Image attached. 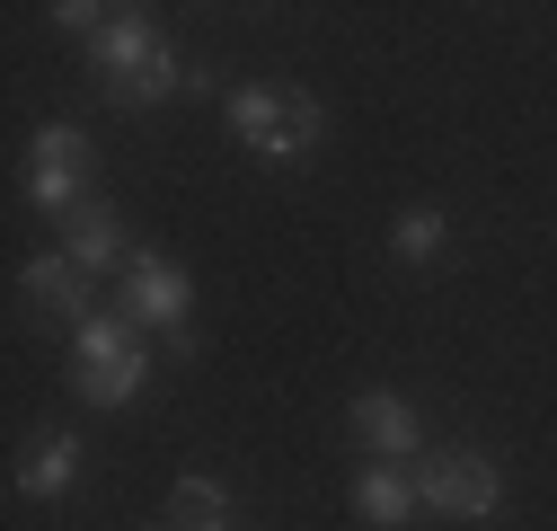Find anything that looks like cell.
<instances>
[{
    "label": "cell",
    "instance_id": "cell-1",
    "mask_svg": "<svg viewBox=\"0 0 557 531\" xmlns=\"http://www.w3.org/2000/svg\"><path fill=\"white\" fill-rule=\"evenodd\" d=\"M89 62L107 72V98H115V107H160V98H177V89H203V72H186L143 10H115V18L89 36Z\"/></svg>",
    "mask_w": 557,
    "mask_h": 531
},
{
    "label": "cell",
    "instance_id": "cell-2",
    "mask_svg": "<svg viewBox=\"0 0 557 531\" xmlns=\"http://www.w3.org/2000/svg\"><path fill=\"white\" fill-rule=\"evenodd\" d=\"M151 381V346L133 337L124 310H89L81 319V398L89 408H133Z\"/></svg>",
    "mask_w": 557,
    "mask_h": 531
},
{
    "label": "cell",
    "instance_id": "cell-3",
    "mask_svg": "<svg viewBox=\"0 0 557 531\" xmlns=\"http://www.w3.org/2000/svg\"><path fill=\"white\" fill-rule=\"evenodd\" d=\"M319 98H301V89H265V81H248V89H231V133L257 151V160H301L310 143H319Z\"/></svg>",
    "mask_w": 557,
    "mask_h": 531
},
{
    "label": "cell",
    "instance_id": "cell-4",
    "mask_svg": "<svg viewBox=\"0 0 557 531\" xmlns=\"http://www.w3.org/2000/svg\"><path fill=\"white\" fill-rule=\"evenodd\" d=\"M124 319L133 328H160L177 355H195V293H186V275L160 248H133V266H124Z\"/></svg>",
    "mask_w": 557,
    "mask_h": 531
},
{
    "label": "cell",
    "instance_id": "cell-5",
    "mask_svg": "<svg viewBox=\"0 0 557 531\" xmlns=\"http://www.w3.org/2000/svg\"><path fill=\"white\" fill-rule=\"evenodd\" d=\"M27 195L45 213H62V222H72L81 205H98V195H89V133L81 124H45L27 143Z\"/></svg>",
    "mask_w": 557,
    "mask_h": 531
},
{
    "label": "cell",
    "instance_id": "cell-6",
    "mask_svg": "<svg viewBox=\"0 0 557 531\" xmlns=\"http://www.w3.org/2000/svg\"><path fill=\"white\" fill-rule=\"evenodd\" d=\"M416 496H425V514H443V522H486V514L505 505V479H496V460L443 452V460H425V479H416Z\"/></svg>",
    "mask_w": 557,
    "mask_h": 531
},
{
    "label": "cell",
    "instance_id": "cell-7",
    "mask_svg": "<svg viewBox=\"0 0 557 531\" xmlns=\"http://www.w3.org/2000/svg\"><path fill=\"white\" fill-rule=\"evenodd\" d=\"M355 443L372 452V460H407L416 443H425V425H416V408L398 390H363L355 398Z\"/></svg>",
    "mask_w": 557,
    "mask_h": 531
},
{
    "label": "cell",
    "instance_id": "cell-8",
    "mask_svg": "<svg viewBox=\"0 0 557 531\" xmlns=\"http://www.w3.org/2000/svg\"><path fill=\"white\" fill-rule=\"evenodd\" d=\"M27 293L53 310V319H89V266L72 257V248H53V257H27Z\"/></svg>",
    "mask_w": 557,
    "mask_h": 531
},
{
    "label": "cell",
    "instance_id": "cell-9",
    "mask_svg": "<svg viewBox=\"0 0 557 531\" xmlns=\"http://www.w3.org/2000/svg\"><path fill=\"white\" fill-rule=\"evenodd\" d=\"M355 514H363L372 531H398V522H416V514H425V496L407 487V470H389V460H372V470L355 479Z\"/></svg>",
    "mask_w": 557,
    "mask_h": 531
},
{
    "label": "cell",
    "instance_id": "cell-10",
    "mask_svg": "<svg viewBox=\"0 0 557 531\" xmlns=\"http://www.w3.org/2000/svg\"><path fill=\"white\" fill-rule=\"evenodd\" d=\"M72 479H81V443L72 434H36L27 443V460H18V496H72Z\"/></svg>",
    "mask_w": 557,
    "mask_h": 531
},
{
    "label": "cell",
    "instance_id": "cell-11",
    "mask_svg": "<svg viewBox=\"0 0 557 531\" xmlns=\"http://www.w3.org/2000/svg\"><path fill=\"white\" fill-rule=\"evenodd\" d=\"M62 248H72V257L89 266V275H98V266H133V248H124V222H115L107 205H81V213H72V231H62Z\"/></svg>",
    "mask_w": 557,
    "mask_h": 531
},
{
    "label": "cell",
    "instance_id": "cell-12",
    "mask_svg": "<svg viewBox=\"0 0 557 531\" xmlns=\"http://www.w3.org/2000/svg\"><path fill=\"white\" fill-rule=\"evenodd\" d=\"M222 514H231V487H222V479L186 470V479L169 487V531H222Z\"/></svg>",
    "mask_w": 557,
    "mask_h": 531
},
{
    "label": "cell",
    "instance_id": "cell-13",
    "mask_svg": "<svg viewBox=\"0 0 557 531\" xmlns=\"http://www.w3.org/2000/svg\"><path fill=\"white\" fill-rule=\"evenodd\" d=\"M389 248H398V257H434V248H443V213H434V205L398 213V222H389Z\"/></svg>",
    "mask_w": 557,
    "mask_h": 531
},
{
    "label": "cell",
    "instance_id": "cell-14",
    "mask_svg": "<svg viewBox=\"0 0 557 531\" xmlns=\"http://www.w3.org/2000/svg\"><path fill=\"white\" fill-rule=\"evenodd\" d=\"M107 18H115V10H89V0H62V10H53V27H62V36H81V45H89Z\"/></svg>",
    "mask_w": 557,
    "mask_h": 531
},
{
    "label": "cell",
    "instance_id": "cell-15",
    "mask_svg": "<svg viewBox=\"0 0 557 531\" xmlns=\"http://www.w3.org/2000/svg\"><path fill=\"white\" fill-rule=\"evenodd\" d=\"M160 531H169V522H160Z\"/></svg>",
    "mask_w": 557,
    "mask_h": 531
}]
</instances>
